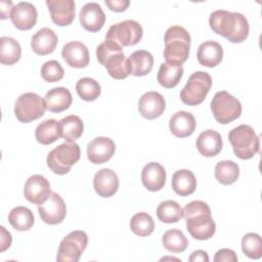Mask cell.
Instances as JSON below:
<instances>
[{
  "mask_svg": "<svg viewBox=\"0 0 262 262\" xmlns=\"http://www.w3.org/2000/svg\"><path fill=\"white\" fill-rule=\"evenodd\" d=\"M210 28L232 43H241L249 36V23L242 13L219 9L210 14Z\"/></svg>",
  "mask_w": 262,
  "mask_h": 262,
  "instance_id": "cell-1",
  "label": "cell"
},
{
  "mask_svg": "<svg viewBox=\"0 0 262 262\" xmlns=\"http://www.w3.org/2000/svg\"><path fill=\"white\" fill-rule=\"evenodd\" d=\"M183 217L186 220L187 231L193 238L205 241L214 235L216 224L207 203L203 201L188 203L183 209Z\"/></svg>",
  "mask_w": 262,
  "mask_h": 262,
  "instance_id": "cell-2",
  "label": "cell"
},
{
  "mask_svg": "<svg viewBox=\"0 0 262 262\" xmlns=\"http://www.w3.org/2000/svg\"><path fill=\"white\" fill-rule=\"evenodd\" d=\"M164 41V57L166 62L174 66H182L189 55V33L181 26H172L166 31Z\"/></svg>",
  "mask_w": 262,
  "mask_h": 262,
  "instance_id": "cell-3",
  "label": "cell"
},
{
  "mask_svg": "<svg viewBox=\"0 0 262 262\" xmlns=\"http://www.w3.org/2000/svg\"><path fill=\"white\" fill-rule=\"evenodd\" d=\"M122 49L108 41L100 43L96 48L97 60L106 69L108 75L117 80L125 79L131 74L129 59Z\"/></svg>",
  "mask_w": 262,
  "mask_h": 262,
  "instance_id": "cell-4",
  "label": "cell"
},
{
  "mask_svg": "<svg viewBox=\"0 0 262 262\" xmlns=\"http://www.w3.org/2000/svg\"><path fill=\"white\" fill-rule=\"evenodd\" d=\"M228 140L232 145L234 155L242 160L252 159L259 151V137L249 125L243 124L230 130Z\"/></svg>",
  "mask_w": 262,
  "mask_h": 262,
  "instance_id": "cell-5",
  "label": "cell"
},
{
  "mask_svg": "<svg viewBox=\"0 0 262 262\" xmlns=\"http://www.w3.org/2000/svg\"><path fill=\"white\" fill-rule=\"evenodd\" d=\"M80 155L81 150L77 143L64 142L48 154L46 160L47 166L53 173L64 175L80 160Z\"/></svg>",
  "mask_w": 262,
  "mask_h": 262,
  "instance_id": "cell-6",
  "label": "cell"
},
{
  "mask_svg": "<svg viewBox=\"0 0 262 262\" xmlns=\"http://www.w3.org/2000/svg\"><path fill=\"white\" fill-rule=\"evenodd\" d=\"M212 86L211 76L202 71L194 72L188 78L185 86L180 91V98L184 104L198 105L208 95Z\"/></svg>",
  "mask_w": 262,
  "mask_h": 262,
  "instance_id": "cell-7",
  "label": "cell"
},
{
  "mask_svg": "<svg viewBox=\"0 0 262 262\" xmlns=\"http://www.w3.org/2000/svg\"><path fill=\"white\" fill-rule=\"evenodd\" d=\"M143 30L140 24L133 19H127L113 25L105 35V41L123 48L136 45L141 40Z\"/></svg>",
  "mask_w": 262,
  "mask_h": 262,
  "instance_id": "cell-8",
  "label": "cell"
},
{
  "mask_svg": "<svg viewBox=\"0 0 262 262\" xmlns=\"http://www.w3.org/2000/svg\"><path fill=\"white\" fill-rule=\"evenodd\" d=\"M211 111L220 124H229L242 114V104L237 98L227 91L217 92L211 101Z\"/></svg>",
  "mask_w": 262,
  "mask_h": 262,
  "instance_id": "cell-9",
  "label": "cell"
},
{
  "mask_svg": "<svg viewBox=\"0 0 262 262\" xmlns=\"http://www.w3.org/2000/svg\"><path fill=\"white\" fill-rule=\"evenodd\" d=\"M46 110L45 99L33 92L18 96L14 105L15 117L21 123H30L41 118Z\"/></svg>",
  "mask_w": 262,
  "mask_h": 262,
  "instance_id": "cell-10",
  "label": "cell"
},
{
  "mask_svg": "<svg viewBox=\"0 0 262 262\" xmlns=\"http://www.w3.org/2000/svg\"><path fill=\"white\" fill-rule=\"evenodd\" d=\"M88 243V235L85 231L75 230L70 232L60 242L56 260L58 262H78Z\"/></svg>",
  "mask_w": 262,
  "mask_h": 262,
  "instance_id": "cell-11",
  "label": "cell"
},
{
  "mask_svg": "<svg viewBox=\"0 0 262 262\" xmlns=\"http://www.w3.org/2000/svg\"><path fill=\"white\" fill-rule=\"evenodd\" d=\"M38 212L43 222L55 225L62 222L66 218L67 207L58 193L51 192L45 202L38 205Z\"/></svg>",
  "mask_w": 262,
  "mask_h": 262,
  "instance_id": "cell-12",
  "label": "cell"
},
{
  "mask_svg": "<svg viewBox=\"0 0 262 262\" xmlns=\"http://www.w3.org/2000/svg\"><path fill=\"white\" fill-rule=\"evenodd\" d=\"M50 183L42 175L36 174L28 178L24 187L25 198L36 205H40L50 195Z\"/></svg>",
  "mask_w": 262,
  "mask_h": 262,
  "instance_id": "cell-13",
  "label": "cell"
},
{
  "mask_svg": "<svg viewBox=\"0 0 262 262\" xmlns=\"http://www.w3.org/2000/svg\"><path fill=\"white\" fill-rule=\"evenodd\" d=\"M116 144L108 137H96L87 145V158L93 164H103L115 154Z\"/></svg>",
  "mask_w": 262,
  "mask_h": 262,
  "instance_id": "cell-14",
  "label": "cell"
},
{
  "mask_svg": "<svg viewBox=\"0 0 262 262\" xmlns=\"http://www.w3.org/2000/svg\"><path fill=\"white\" fill-rule=\"evenodd\" d=\"M165 108L166 101L164 96L156 91L144 93L138 102V111L140 115L147 120L159 118L164 113Z\"/></svg>",
  "mask_w": 262,
  "mask_h": 262,
  "instance_id": "cell-15",
  "label": "cell"
},
{
  "mask_svg": "<svg viewBox=\"0 0 262 262\" xmlns=\"http://www.w3.org/2000/svg\"><path fill=\"white\" fill-rule=\"evenodd\" d=\"M79 18L82 27L89 32H98L105 23V14L96 2L86 3L80 10Z\"/></svg>",
  "mask_w": 262,
  "mask_h": 262,
  "instance_id": "cell-16",
  "label": "cell"
},
{
  "mask_svg": "<svg viewBox=\"0 0 262 262\" xmlns=\"http://www.w3.org/2000/svg\"><path fill=\"white\" fill-rule=\"evenodd\" d=\"M46 5L55 25L64 27L71 25L74 20L75 2L73 0H47Z\"/></svg>",
  "mask_w": 262,
  "mask_h": 262,
  "instance_id": "cell-17",
  "label": "cell"
},
{
  "mask_svg": "<svg viewBox=\"0 0 262 262\" xmlns=\"http://www.w3.org/2000/svg\"><path fill=\"white\" fill-rule=\"evenodd\" d=\"M37 9L30 2H19L14 5L10 19L14 27L21 31L31 30L37 23Z\"/></svg>",
  "mask_w": 262,
  "mask_h": 262,
  "instance_id": "cell-18",
  "label": "cell"
},
{
  "mask_svg": "<svg viewBox=\"0 0 262 262\" xmlns=\"http://www.w3.org/2000/svg\"><path fill=\"white\" fill-rule=\"evenodd\" d=\"M61 56L70 67L75 69L85 68L90 60L88 48L79 41H71L67 43L62 47Z\"/></svg>",
  "mask_w": 262,
  "mask_h": 262,
  "instance_id": "cell-19",
  "label": "cell"
},
{
  "mask_svg": "<svg viewBox=\"0 0 262 262\" xmlns=\"http://www.w3.org/2000/svg\"><path fill=\"white\" fill-rule=\"evenodd\" d=\"M93 187L99 196L111 198L119 188L118 175L112 169H101L94 175Z\"/></svg>",
  "mask_w": 262,
  "mask_h": 262,
  "instance_id": "cell-20",
  "label": "cell"
},
{
  "mask_svg": "<svg viewBox=\"0 0 262 262\" xmlns=\"http://www.w3.org/2000/svg\"><path fill=\"white\" fill-rule=\"evenodd\" d=\"M141 181L147 190L159 191L166 183V170L159 163H148L142 169Z\"/></svg>",
  "mask_w": 262,
  "mask_h": 262,
  "instance_id": "cell-21",
  "label": "cell"
},
{
  "mask_svg": "<svg viewBox=\"0 0 262 262\" xmlns=\"http://www.w3.org/2000/svg\"><path fill=\"white\" fill-rule=\"evenodd\" d=\"M58 43L57 35L49 28H42L33 35L31 47L38 55H47L52 53Z\"/></svg>",
  "mask_w": 262,
  "mask_h": 262,
  "instance_id": "cell-22",
  "label": "cell"
},
{
  "mask_svg": "<svg viewBox=\"0 0 262 262\" xmlns=\"http://www.w3.org/2000/svg\"><path fill=\"white\" fill-rule=\"evenodd\" d=\"M195 145L202 156L211 158L217 156L221 151L223 142L221 135L217 131L208 129L199 135Z\"/></svg>",
  "mask_w": 262,
  "mask_h": 262,
  "instance_id": "cell-23",
  "label": "cell"
},
{
  "mask_svg": "<svg viewBox=\"0 0 262 262\" xmlns=\"http://www.w3.org/2000/svg\"><path fill=\"white\" fill-rule=\"evenodd\" d=\"M194 117L185 111L175 113L169 122V128L171 133L178 138H185L190 136L195 130Z\"/></svg>",
  "mask_w": 262,
  "mask_h": 262,
  "instance_id": "cell-24",
  "label": "cell"
},
{
  "mask_svg": "<svg viewBox=\"0 0 262 262\" xmlns=\"http://www.w3.org/2000/svg\"><path fill=\"white\" fill-rule=\"evenodd\" d=\"M196 56L200 64L207 68H214L221 62L223 58V49L216 41H205L199 46Z\"/></svg>",
  "mask_w": 262,
  "mask_h": 262,
  "instance_id": "cell-25",
  "label": "cell"
},
{
  "mask_svg": "<svg viewBox=\"0 0 262 262\" xmlns=\"http://www.w3.org/2000/svg\"><path fill=\"white\" fill-rule=\"evenodd\" d=\"M44 99L47 110L51 113H60L66 111L73 102L70 90L64 87L52 88L46 93Z\"/></svg>",
  "mask_w": 262,
  "mask_h": 262,
  "instance_id": "cell-26",
  "label": "cell"
},
{
  "mask_svg": "<svg viewBox=\"0 0 262 262\" xmlns=\"http://www.w3.org/2000/svg\"><path fill=\"white\" fill-rule=\"evenodd\" d=\"M172 188L180 196H187L196 188V179L194 174L187 169L176 171L172 176Z\"/></svg>",
  "mask_w": 262,
  "mask_h": 262,
  "instance_id": "cell-27",
  "label": "cell"
},
{
  "mask_svg": "<svg viewBox=\"0 0 262 262\" xmlns=\"http://www.w3.org/2000/svg\"><path fill=\"white\" fill-rule=\"evenodd\" d=\"M36 140L44 145L51 144L61 137L60 123L54 119H48L40 123L35 130Z\"/></svg>",
  "mask_w": 262,
  "mask_h": 262,
  "instance_id": "cell-28",
  "label": "cell"
},
{
  "mask_svg": "<svg viewBox=\"0 0 262 262\" xmlns=\"http://www.w3.org/2000/svg\"><path fill=\"white\" fill-rule=\"evenodd\" d=\"M131 75L135 77L145 76L150 73L154 66V57L146 50H136L129 57Z\"/></svg>",
  "mask_w": 262,
  "mask_h": 262,
  "instance_id": "cell-29",
  "label": "cell"
},
{
  "mask_svg": "<svg viewBox=\"0 0 262 262\" xmlns=\"http://www.w3.org/2000/svg\"><path fill=\"white\" fill-rule=\"evenodd\" d=\"M182 76H183L182 66H174V64H169L167 62H163L160 66L157 79L161 86L170 89L177 86Z\"/></svg>",
  "mask_w": 262,
  "mask_h": 262,
  "instance_id": "cell-30",
  "label": "cell"
},
{
  "mask_svg": "<svg viewBox=\"0 0 262 262\" xmlns=\"http://www.w3.org/2000/svg\"><path fill=\"white\" fill-rule=\"evenodd\" d=\"M21 55L19 43L11 37L0 38V61L2 64L11 66L16 63Z\"/></svg>",
  "mask_w": 262,
  "mask_h": 262,
  "instance_id": "cell-31",
  "label": "cell"
},
{
  "mask_svg": "<svg viewBox=\"0 0 262 262\" xmlns=\"http://www.w3.org/2000/svg\"><path fill=\"white\" fill-rule=\"evenodd\" d=\"M59 123L61 128V137L66 142L73 143L81 137L84 130V124L78 116H67L62 118Z\"/></svg>",
  "mask_w": 262,
  "mask_h": 262,
  "instance_id": "cell-32",
  "label": "cell"
},
{
  "mask_svg": "<svg viewBox=\"0 0 262 262\" xmlns=\"http://www.w3.org/2000/svg\"><path fill=\"white\" fill-rule=\"evenodd\" d=\"M8 222L14 229L18 231H26L34 225L35 219L32 211L29 208L18 206L9 212Z\"/></svg>",
  "mask_w": 262,
  "mask_h": 262,
  "instance_id": "cell-33",
  "label": "cell"
},
{
  "mask_svg": "<svg viewBox=\"0 0 262 262\" xmlns=\"http://www.w3.org/2000/svg\"><path fill=\"white\" fill-rule=\"evenodd\" d=\"M239 176V168L233 161H220L215 167V177L223 185L234 183Z\"/></svg>",
  "mask_w": 262,
  "mask_h": 262,
  "instance_id": "cell-34",
  "label": "cell"
},
{
  "mask_svg": "<svg viewBox=\"0 0 262 262\" xmlns=\"http://www.w3.org/2000/svg\"><path fill=\"white\" fill-rule=\"evenodd\" d=\"M157 216L164 223H176L183 217V209L175 201H164L158 206Z\"/></svg>",
  "mask_w": 262,
  "mask_h": 262,
  "instance_id": "cell-35",
  "label": "cell"
},
{
  "mask_svg": "<svg viewBox=\"0 0 262 262\" xmlns=\"http://www.w3.org/2000/svg\"><path fill=\"white\" fill-rule=\"evenodd\" d=\"M162 243L165 249L172 253H181L188 246L187 238L183 232L177 228L167 230L162 237Z\"/></svg>",
  "mask_w": 262,
  "mask_h": 262,
  "instance_id": "cell-36",
  "label": "cell"
},
{
  "mask_svg": "<svg viewBox=\"0 0 262 262\" xmlns=\"http://www.w3.org/2000/svg\"><path fill=\"white\" fill-rule=\"evenodd\" d=\"M76 90L81 99L85 101H93L97 99L101 93L100 85L92 78H81L76 84Z\"/></svg>",
  "mask_w": 262,
  "mask_h": 262,
  "instance_id": "cell-37",
  "label": "cell"
},
{
  "mask_svg": "<svg viewBox=\"0 0 262 262\" xmlns=\"http://www.w3.org/2000/svg\"><path fill=\"white\" fill-rule=\"evenodd\" d=\"M130 228L136 235L147 236L152 233L155 229V222L149 214L139 212L131 218Z\"/></svg>",
  "mask_w": 262,
  "mask_h": 262,
  "instance_id": "cell-38",
  "label": "cell"
},
{
  "mask_svg": "<svg viewBox=\"0 0 262 262\" xmlns=\"http://www.w3.org/2000/svg\"><path fill=\"white\" fill-rule=\"evenodd\" d=\"M242 250L251 259H259L262 256L261 236L254 232L245 234L242 238Z\"/></svg>",
  "mask_w": 262,
  "mask_h": 262,
  "instance_id": "cell-39",
  "label": "cell"
},
{
  "mask_svg": "<svg viewBox=\"0 0 262 262\" xmlns=\"http://www.w3.org/2000/svg\"><path fill=\"white\" fill-rule=\"evenodd\" d=\"M63 69L57 60H48L41 67L42 78L49 83L60 81L63 78Z\"/></svg>",
  "mask_w": 262,
  "mask_h": 262,
  "instance_id": "cell-40",
  "label": "cell"
},
{
  "mask_svg": "<svg viewBox=\"0 0 262 262\" xmlns=\"http://www.w3.org/2000/svg\"><path fill=\"white\" fill-rule=\"evenodd\" d=\"M214 261L215 262H236L237 261V256L234 253V251L230 249H221L216 252L214 256Z\"/></svg>",
  "mask_w": 262,
  "mask_h": 262,
  "instance_id": "cell-41",
  "label": "cell"
},
{
  "mask_svg": "<svg viewBox=\"0 0 262 262\" xmlns=\"http://www.w3.org/2000/svg\"><path fill=\"white\" fill-rule=\"evenodd\" d=\"M105 4L108 6V8L112 11L123 12L128 8L130 2L128 0H113V1L105 0Z\"/></svg>",
  "mask_w": 262,
  "mask_h": 262,
  "instance_id": "cell-42",
  "label": "cell"
},
{
  "mask_svg": "<svg viewBox=\"0 0 262 262\" xmlns=\"http://www.w3.org/2000/svg\"><path fill=\"white\" fill-rule=\"evenodd\" d=\"M0 231H1V239H0V252H4L6 249H8L11 245L12 242V237L9 231H7L5 229L4 226L0 227Z\"/></svg>",
  "mask_w": 262,
  "mask_h": 262,
  "instance_id": "cell-43",
  "label": "cell"
},
{
  "mask_svg": "<svg viewBox=\"0 0 262 262\" xmlns=\"http://www.w3.org/2000/svg\"><path fill=\"white\" fill-rule=\"evenodd\" d=\"M188 260L190 262H198V261H201V262H208L209 261V256L207 254L206 251H203V250H196L194 252L191 253V255L189 256Z\"/></svg>",
  "mask_w": 262,
  "mask_h": 262,
  "instance_id": "cell-44",
  "label": "cell"
},
{
  "mask_svg": "<svg viewBox=\"0 0 262 262\" xmlns=\"http://www.w3.org/2000/svg\"><path fill=\"white\" fill-rule=\"evenodd\" d=\"M1 4V18L2 19H5L7 17H10V14H11V11L13 9V4L11 1H4L2 0L0 2Z\"/></svg>",
  "mask_w": 262,
  "mask_h": 262,
  "instance_id": "cell-45",
  "label": "cell"
}]
</instances>
